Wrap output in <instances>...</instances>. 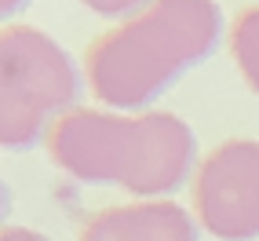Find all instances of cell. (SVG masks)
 <instances>
[{
	"instance_id": "obj_7",
	"label": "cell",
	"mask_w": 259,
	"mask_h": 241,
	"mask_svg": "<svg viewBox=\"0 0 259 241\" xmlns=\"http://www.w3.org/2000/svg\"><path fill=\"white\" fill-rule=\"evenodd\" d=\"M88 11H95L99 19H132V15H139L150 0H80Z\"/></svg>"
},
{
	"instance_id": "obj_10",
	"label": "cell",
	"mask_w": 259,
	"mask_h": 241,
	"mask_svg": "<svg viewBox=\"0 0 259 241\" xmlns=\"http://www.w3.org/2000/svg\"><path fill=\"white\" fill-rule=\"evenodd\" d=\"M8 212H11V190H8V183L0 179V223L8 219Z\"/></svg>"
},
{
	"instance_id": "obj_5",
	"label": "cell",
	"mask_w": 259,
	"mask_h": 241,
	"mask_svg": "<svg viewBox=\"0 0 259 241\" xmlns=\"http://www.w3.org/2000/svg\"><path fill=\"white\" fill-rule=\"evenodd\" d=\"M77 241H201V223L179 201H128L95 212Z\"/></svg>"
},
{
	"instance_id": "obj_1",
	"label": "cell",
	"mask_w": 259,
	"mask_h": 241,
	"mask_svg": "<svg viewBox=\"0 0 259 241\" xmlns=\"http://www.w3.org/2000/svg\"><path fill=\"white\" fill-rule=\"evenodd\" d=\"M48 157L70 179L117 186L139 201L171 197L197 172V135L164 110H70L48 132Z\"/></svg>"
},
{
	"instance_id": "obj_2",
	"label": "cell",
	"mask_w": 259,
	"mask_h": 241,
	"mask_svg": "<svg viewBox=\"0 0 259 241\" xmlns=\"http://www.w3.org/2000/svg\"><path fill=\"white\" fill-rule=\"evenodd\" d=\"M223 37L215 0H150L110 26L84 55L92 95L117 113H146L168 88L212 59Z\"/></svg>"
},
{
	"instance_id": "obj_4",
	"label": "cell",
	"mask_w": 259,
	"mask_h": 241,
	"mask_svg": "<svg viewBox=\"0 0 259 241\" xmlns=\"http://www.w3.org/2000/svg\"><path fill=\"white\" fill-rule=\"evenodd\" d=\"M194 219L219 241L259 237V139H227L197 161L190 179Z\"/></svg>"
},
{
	"instance_id": "obj_8",
	"label": "cell",
	"mask_w": 259,
	"mask_h": 241,
	"mask_svg": "<svg viewBox=\"0 0 259 241\" xmlns=\"http://www.w3.org/2000/svg\"><path fill=\"white\" fill-rule=\"evenodd\" d=\"M0 241H51V237L33 227H0Z\"/></svg>"
},
{
	"instance_id": "obj_6",
	"label": "cell",
	"mask_w": 259,
	"mask_h": 241,
	"mask_svg": "<svg viewBox=\"0 0 259 241\" xmlns=\"http://www.w3.org/2000/svg\"><path fill=\"white\" fill-rule=\"evenodd\" d=\"M230 51H234V62H237L241 77H245L248 92L259 95V4L255 8H245L234 19Z\"/></svg>"
},
{
	"instance_id": "obj_3",
	"label": "cell",
	"mask_w": 259,
	"mask_h": 241,
	"mask_svg": "<svg viewBox=\"0 0 259 241\" xmlns=\"http://www.w3.org/2000/svg\"><path fill=\"white\" fill-rule=\"evenodd\" d=\"M84 88L77 59L37 26H0V150L22 153L48 139L51 125Z\"/></svg>"
},
{
	"instance_id": "obj_9",
	"label": "cell",
	"mask_w": 259,
	"mask_h": 241,
	"mask_svg": "<svg viewBox=\"0 0 259 241\" xmlns=\"http://www.w3.org/2000/svg\"><path fill=\"white\" fill-rule=\"evenodd\" d=\"M33 4V0H0V22H8V19H15L19 11H26Z\"/></svg>"
}]
</instances>
